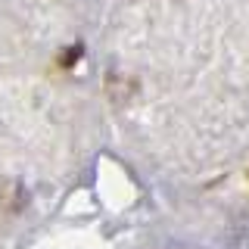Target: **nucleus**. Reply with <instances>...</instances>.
Wrapping results in <instances>:
<instances>
[]
</instances>
